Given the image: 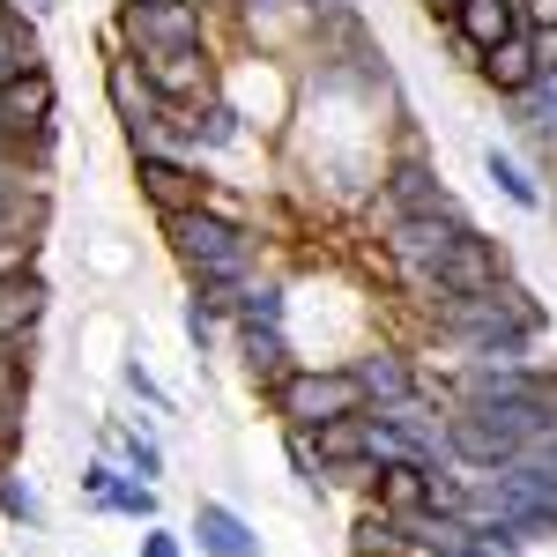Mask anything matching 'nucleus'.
Masks as SVG:
<instances>
[{
	"label": "nucleus",
	"instance_id": "f257e3e1",
	"mask_svg": "<svg viewBox=\"0 0 557 557\" xmlns=\"http://www.w3.org/2000/svg\"><path fill=\"white\" fill-rule=\"evenodd\" d=\"M550 424H557V401H461L446 417V446L469 469H506V461H520V446Z\"/></svg>",
	"mask_w": 557,
	"mask_h": 557
},
{
	"label": "nucleus",
	"instance_id": "f03ea898",
	"mask_svg": "<svg viewBox=\"0 0 557 557\" xmlns=\"http://www.w3.org/2000/svg\"><path fill=\"white\" fill-rule=\"evenodd\" d=\"M446 335L469 343L483 364H520V349L543 335V312L528 305V290H475V298H446Z\"/></svg>",
	"mask_w": 557,
	"mask_h": 557
},
{
	"label": "nucleus",
	"instance_id": "7ed1b4c3",
	"mask_svg": "<svg viewBox=\"0 0 557 557\" xmlns=\"http://www.w3.org/2000/svg\"><path fill=\"white\" fill-rule=\"evenodd\" d=\"M164 238H172V253L186 260L201 283H238V275H246V260H253L246 223H238V215H215L209 201H201V209L164 215Z\"/></svg>",
	"mask_w": 557,
	"mask_h": 557
},
{
	"label": "nucleus",
	"instance_id": "20e7f679",
	"mask_svg": "<svg viewBox=\"0 0 557 557\" xmlns=\"http://www.w3.org/2000/svg\"><path fill=\"white\" fill-rule=\"evenodd\" d=\"M372 409V394L364 380L335 364V372H283L275 380V417L290 431H312V424H335V417H364Z\"/></svg>",
	"mask_w": 557,
	"mask_h": 557
},
{
	"label": "nucleus",
	"instance_id": "39448f33",
	"mask_svg": "<svg viewBox=\"0 0 557 557\" xmlns=\"http://www.w3.org/2000/svg\"><path fill=\"white\" fill-rule=\"evenodd\" d=\"M120 30L141 45V60H157V52H201V8L194 0H127Z\"/></svg>",
	"mask_w": 557,
	"mask_h": 557
},
{
	"label": "nucleus",
	"instance_id": "423d86ee",
	"mask_svg": "<svg viewBox=\"0 0 557 557\" xmlns=\"http://www.w3.org/2000/svg\"><path fill=\"white\" fill-rule=\"evenodd\" d=\"M461 231H469V223H461V209H454V215H394L386 253L401 260L409 275H424V283H431V275H438V260L461 246Z\"/></svg>",
	"mask_w": 557,
	"mask_h": 557
},
{
	"label": "nucleus",
	"instance_id": "0eeeda50",
	"mask_svg": "<svg viewBox=\"0 0 557 557\" xmlns=\"http://www.w3.org/2000/svg\"><path fill=\"white\" fill-rule=\"evenodd\" d=\"M498 283H506V253L483 231H461V246L438 260V275H431L438 298H475V290H498Z\"/></svg>",
	"mask_w": 557,
	"mask_h": 557
},
{
	"label": "nucleus",
	"instance_id": "6e6552de",
	"mask_svg": "<svg viewBox=\"0 0 557 557\" xmlns=\"http://www.w3.org/2000/svg\"><path fill=\"white\" fill-rule=\"evenodd\" d=\"M312 469H372V424L364 417H335V424H312L298 431Z\"/></svg>",
	"mask_w": 557,
	"mask_h": 557
},
{
	"label": "nucleus",
	"instance_id": "1a4fd4ad",
	"mask_svg": "<svg viewBox=\"0 0 557 557\" xmlns=\"http://www.w3.org/2000/svg\"><path fill=\"white\" fill-rule=\"evenodd\" d=\"M194 543H201V557H268L260 535H253V520L231 513V506H215V498L194 506Z\"/></svg>",
	"mask_w": 557,
	"mask_h": 557
},
{
	"label": "nucleus",
	"instance_id": "9d476101",
	"mask_svg": "<svg viewBox=\"0 0 557 557\" xmlns=\"http://www.w3.org/2000/svg\"><path fill=\"white\" fill-rule=\"evenodd\" d=\"M483 83H491V89H506V97H528V89L543 83L535 38H528V30H513L506 45H491V52H483Z\"/></svg>",
	"mask_w": 557,
	"mask_h": 557
},
{
	"label": "nucleus",
	"instance_id": "9b49d317",
	"mask_svg": "<svg viewBox=\"0 0 557 557\" xmlns=\"http://www.w3.org/2000/svg\"><path fill=\"white\" fill-rule=\"evenodd\" d=\"M386 201H394V215H454V194L438 186V172L431 164H394V178H386Z\"/></svg>",
	"mask_w": 557,
	"mask_h": 557
},
{
	"label": "nucleus",
	"instance_id": "f8f14e48",
	"mask_svg": "<svg viewBox=\"0 0 557 557\" xmlns=\"http://www.w3.org/2000/svg\"><path fill=\"white\" fill-rule=\"evenodd\" d=\"M454 30H461L469 52H491V45H506L520 30V8L513 0H461L454 8Z\"/></svg>",
	"mask_w": 557,
	"mask_h": 557
},
{
	"label": "nucleus",
	"instance_id": "ddd939ff",
	"mask_svg": "<svg viewBox=\"0 0 557 557\" xmlns=\"http://www.w3.org/2000/svg\"><path fill=\"white\" fill-rule=\"evenodd\" d=\"M104 89H112V104H120V120H127L134 149H141V134H149V120H157V89H149V75L134 67V60H112V75H104Z\"/></svg>",
	"mask_w": 557,
	"mask_h": 557
},
{
	"label": "nucleus",
	"instance_id": "4468645a",
	"mask_svg": "<svg viewBox=\"0 0 557 557\" xmlns=\"http://www.w3.org/2000/svg\"><path fill=\"white\" fill-rule=\"evenodd\" d=\"M45 120H52V75L45 67L8 75V89H0V127H45Z\"/></svg>",
	"mask_w": 557,
	"mask_h": 557
},
{
	"label": "nucleus",
	"instance_id": "2eb2a0df",
	"mask_svg": "<svg viewBox=\"0 0 557 557\" xmlns=\"http://www.w3.org/2000/svg\"><path fill=\"white\" fill-rule=\"evenodd\" d=\"M141 194H149L164 215L201 209V178L186 172V164H172V157H141Z\"/></svg>",
	"mask_w": 557,
	"mask_h": 557
},
{
	"label": "nucleus",
	"instance_id": "dca6fc26",
	"mask_svg": "<svg viewBox=\"0 0 557 557\" xmlns=\"http://www.w3.org/2000/svg\"><path fill=\"white\" fill-rule=\"evenodd\" d=\"M141 75H149V89L172 104V97H194L201 89V75H209V45L201 52H157V60H141Z\"/></svg>",
	"mask_w": 557,
	"mask_h": 557
},
{
	"label": "nucleus",
	"instance_id": "f3484780",
	"mask_svg": "<svg viewBox=\"0 0 557 557\" xmlns=\"http://www.w3.org/2000/svg\"><path fill=\"white\" fill-rule=\"evenodd\" d=\"M380 506L394 520L424 513V506H431V469H424V461H386V469H380Z\"/></svg>",
	"mask_w": 557,
	"mask_h": 557
},
{
	"label": "nucleus",
	"instance_id": "a211bd4d",
	"mask_svg": "<svg viewBox=\"0 0 557 557\" xmlns=\"http://www.w3.org/2000/svg\"><path fill=\"white\" fill-rule=\"evenodd\" d=\"M349 372L364 380V394H372V401H409V394H417V372H409L394 349H372V357H357Z\"/></svg>",
	"mask_w": 557,
	"mask_h": 557
},
{
	"label": "nucleus",
	"instance_id": "6ab92c4d",
	"mask_svg": "<svg viewBox=\"0 0 557 557\" xmlns=\"http://www.w3.org/2000/svg\"><path fill=\"white\" fill-rule=\"evenodd\" d=\"M38 312H45V283L38 275H0V343L23 335V327H38Z\"/></svg>",
	"mask_w": 557,
	"mask_h": 557
},
{
	"label": "nucleus",
	"instance_id": "aec40b11",
	"mask_svg": "<svg viewBox=\"0 0 557 557\" xmlns=\"http://www.w3.org/2000/svg\"><path fill=\"white\" fill-rule=\"evenodd\" d=\"M520 120H528V134L557 157V75H543V83L520 97Z\"/></svg>",
	"mask_w": 557,
	"mask_h": 557
},
{
	"label": "nucleus",
	"instance_id": "412c9836",
	"mask_svg": "<svg viewBox=\"0 0 557 557\" xmlns=\"http://www.w3.org/2000/svg\"><path fill=\"white\" fill-rule=\"evenodd\" d=\"M483 172H491V186H498V194H506L513 209H543V194H535V178L520 172V164L506 157V149H491V157H483Z\"/></svg>",
	"mask_w": 557,
	"mask_h": 557
},
{
	"label": "nucleus",
	"instance_id": "4be33fe9",
	"mask_svg": "<svg viewBox=\"0 0 557 557\" xmlns=\"http://www.w3.org/2000/svg\"><path fill=\"white\" fill-rule=\"evenodd\" d=\"M283 327H246V364H253V380H283Z\"/></svg>",
	"mask_w": 557,
	"mask_h": 557
},
{
	"label": "nucleus",
	"instance_id": "5701e85b",
	"mask_svg": "<svg viewBox=\"0 0 557 557\" xmlns=\"http://www.w3.org/2000/svg\"><path fill=\"white\" fill-rule=\"evenodd\" d=\"M401 543H409V535H401V520H394V513H364V520H357V557H394Z\"/></svg>",
	"mask_w": 557,
	"mask_h": 557
},
{
	"label": "nucleus",
	"instance_id": "b1692460",
	"mask_svg": "<svg viewBox=\"0 0 557 557\" xmlns=\"http://www.w3.org/2000/svg\"><path fill=\"white\" fill-rule=\"evenodd\" d=\"M513 469H520V475H535L543 491H557V424H550V431H535V438L520 446V461H513Z\"/></svg>",
	"mask_w": 557,
	"mask_h": 557
},
{
	"label": "nucleus",
	"instance_id": "393cba45",
	"mask_svg": "<svg viewBox=\"0 0 557 557\" xmlns=\"http://www.w3.org/2000/svg\"><path fill=\"white\" fill-rule=\"evenodd\" d=\"M238 327H283V290H268V283H253V290H238Z\"/></svg>",
	"mask_w": 557,
	"mask_h": 557
},
{
	"label": "nucleus",
	"instance_id": "a878e982",
	"mask_svg": "<svg viewBox=\"0 0 557 557\" xmlns=\"http://www.w3.org/2000/svg\"><path fill=\"white\" fill-rule=\"evenodd\" d=\"M97 506H104V513H134V520H157V491H149V483H120V475H112V491H104Z\"/></svg>",
	"mask_w": 557,
	"mask_h": 557
},
{
	"label": "nucleus",
	"instance_id": "bb28decb",
	"mask_svg": "<svg viewBox=\"0 0 557 557\" xmlns=\"http://www.w3.org/2000/svg\"><path fill=\"white\" fill-rule=\"evenodd\" d=\"M194 134H201L209 149H231V141H238V112H231V104H209V112L194 120Z\"/></svg>",
	"mask_w": 557,
	"mask_h": 557
},
{
	"label": "nucleus",
	"instance_id": "cd10ccee",
	"mask_svg": "<svg viewBox=\"0 0 557 557\" xmlns=\"http://www.w3.org/2000/svg\"><path fill=\"white\" fill-rule=\"evenodd\" d=\"M23 67H38V60H30V38H15V30L0 23V83H8V75H23Z\"/></svg>",
	"mask_w": 557,
	"mask_h": 557
},
{
	"label": "nucleus",
	"instance_id": "c85d7f7f",
	"mask_svg": "<svg viewBox=\"0 0 557 557\" xmlns=\"http://www.w3.org/2000/svg\"><path fill=\"white\" fill-rule=\"evenodd\" d=\"M127 454H134V469H141V483H149V475H164V454H157V446H149L141 431L127 438Z\"/></svg>",
	"mask_w": 557,
	"mask_h": 557
},
{
	"label": "nucleus",
	"instance_id": "c756f323",
	"mask_svg": "<svg viewBox=\"0 0 557 557\" xmlns=\"http://www.w3.org/2000/svg\"><path fill=\"white\" fill-rule=\"evenodd\" d=\"M246 15H253V23H260V15H275V23H298L305 0H246Z\"/></svg>",
	"mask_w": 557,
	"mask_h": 557
},
{
	"label": "nucleus",
	"instance_id": "7c9ffc66",
	"mask_svg": "<svg viewBox=\"0 0 557 557\" xmlns=\"http://www.w3.org/2000/svg\"><path fill=\"white\" fill-rule=\"evenodd\" d=\"M141 557H186V550H178V535H164V528L149 520V528H141Z\"/></svg>",
	"mask_w": 557,
	"mask_h": 557
},
{
	"label": "nucleus",
	"instance_id": "2f4dec72",
	"mask_svg": "<svg viewBox=\"0 0 557 557\" xmlns=\"http://www.w3.org/2000/svg\"><path fill=\"white\" fill-rule=\"evenodd\" d=\"M535 38V60H543V75H557V23H543V30H528Z\"/></svg>",
	"mask_w": 557,
	"mask_h": 557
},
{
	"label": "nucleus",
	"instance_id": "473e14b6",
	"mask_svg": "<svg viewBox=\"0 0 557 557\" xmlns=\"http://www.w3.org/2000/svg\"><path fill=\"white\" fill-rule=\"evenodd\" d=\"M127 386H134V394H141V401H157V409H164V394H157V380H149L141 364H127Z\"/></svg>",
	"mask_w": 557,
	"mask_h": 557
},
{
	"label": "nucleus",
	"instance_id": "72a5a7b5",
	"mask_svg": "<svg viewBox=\"0 0 557 557\" xmlns=\"http://www.w3.org/2000/svg\"><path fill=\"white\" fill-rule=\"evenodd\" d=\"M209 320H215L209 305H186V335H194V343H209Z\"/></svg>",
	"mask_w": 557,
	"mask_h": 557
},
{
	"label": "nucleus",
	"instance_id": "f704fd0d",
	"mask_svg": "<svg viewBox=\"0 0 557 557\" xmlns=\"http://www.w3.org/2000/svg\"><path fill=\"white\" fill-rule=\"evenodd\" d=\"M0 506H8V513H15V520H30V513H38V506H30V491H15V483L0 491Z\"/></svg>",
	"mask_w": 557,
	"mask_h": 557
},
{
	"label": "nucleus",
	"instance_id": "c9c22d12",
	"mask_svg": "<svg viewBox=\"0 0 557 557\" xmlns=\"http://www.w3.org/2000/svg\"><path fill=\"white\" fill-rule=\"evenodd\" d=\"M424 8H431V15H454V8H461V0H424Z\"/></svg>",
	"mask_w": 557,
	"mask_h": 557
},
{
	"label": "nucleus",
	"instance_id": "e433bc0d",
	"mask_svg": "<svg viewBox=\"0 0 557 557\" xmlns=\"http://www.w3.org/2000/svg\"><path fill=\"white\" fill-rule=\"evenodd\" d=\"M312 8H327V15H343V8H349V0H312Z\"/></svg>",
	"mask_w": 557,
	"mask_h": 557
},
{
	"label": "nucleus",
	"instance_id": "4c0bfd02",
	"mask_svg": "<svg viewBox=\"0 0 557 557\" xmlns=\"http://www.w3.org/2000/svg\"><path fill=\"white\" fill-rule=\"evenodd\" d=\"M15 8H30V15H45V8H52V0H15Z\"/></svg>",
	"mask_w": 557,
	"mask_h": 557
},
{
	"label": "nucleus",
	"instance_id": "58836bf2",
	"mask_svg": "<svg viewBox=\"0 0 557 557\" xmlns=\"http://www.w3.org/2000/svg\"><path fill=\"white\" fill-rule=\"evenodd\" d=\"M0 201H8V186H0Z\"/></svg>",
	"mask_w": 557,
	"mask_h": 557
},
{
	"label": "nucleus",
	"instance_id": "ea45409f",
	"mask_svg": "<svg viewBox=\"0 0 557 557\" xmlns=\"http://www.w3.org/2000/svg\"><path fill=\"white\" fill-rule=\"evenodd\" d=\"M513 8H520V0H513Z\"/></svg>",
	"mask_w": 557,
	"mask_h": 557
},
{
	"label": "nucleus",
	"instance_id": "a19ab883",
	"mask_svg": "<svg viewBox=\"0 0 557 557\" xmlns=\"http://www.w3.org/2000/svg\"><path fill=\"white\" fill-rule=\"evenodd\" d=\"M0 134H8V127H0Z\"/></svg>",
	"mask_w": 557,
	"mask_h": 557
}]
</instances>
